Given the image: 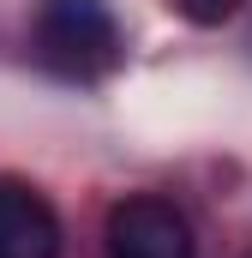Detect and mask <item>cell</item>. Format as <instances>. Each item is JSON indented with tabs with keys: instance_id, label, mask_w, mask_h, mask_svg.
Segmentation results:
<instances>
[{
	"instance_id": "6da1fadb",
	"label": "cell",
	"mask_w": 252,
	"mask_h": 258,
	"mask_svg": "<svg viewBox=\"0 0 252 258\" xmlns=\"http://www.w3.org/2000/svg\"><path fill=\"white\" fill-rule=\"evenodd\" d=\"M36 54L60 78L96 84L120 66V24L108 0H42L36 6Z\"/></svg>"
},
{
	"instance_id": "3957f363",
	"label": "cell",
	"mask_w": 252,
	"mask_h": 258,
	"mask_svg": "<svg viewBox=\"0 0 252 258\" xmlns=\"http://www.w3.org/2000/svg\"><path fill=\"white\" fill-rule=\"evenodd\" d=\"M0 258H60L54 204L18 174H0Z\"/></svg>"
},
{
	"instance_id": "277c9868",
	"label": "cell",
	"mask_w": 252,
	"mask_h": 258,
	"mask_svg": "<svg viewBox=\"0 0 252 258\" xmlns=\"http://www.w3.org/2000/svg\"><path fill=\"white\" fill-rule=\"evenodd\" d=\"M180 6H186V18H192V24H222V18H228L240 0H180Z\"/></svg>"
},
{
	"instance_id": "7a4b0ae2",
	"label": "cell",
	"mask_w": 252,
	"mask_h": 258,
	"mask_svg": "<svg viewBox=\"0 0 252 258\" xmlns=\"http://www.w3.org/2000/svg\"><path fill=\"white\" fill-rule=\"evenodd\" d=\"M102 252L108 258H192V228L168 198L132 192L108 210Z\"/></svg>"
}]
</instances>
